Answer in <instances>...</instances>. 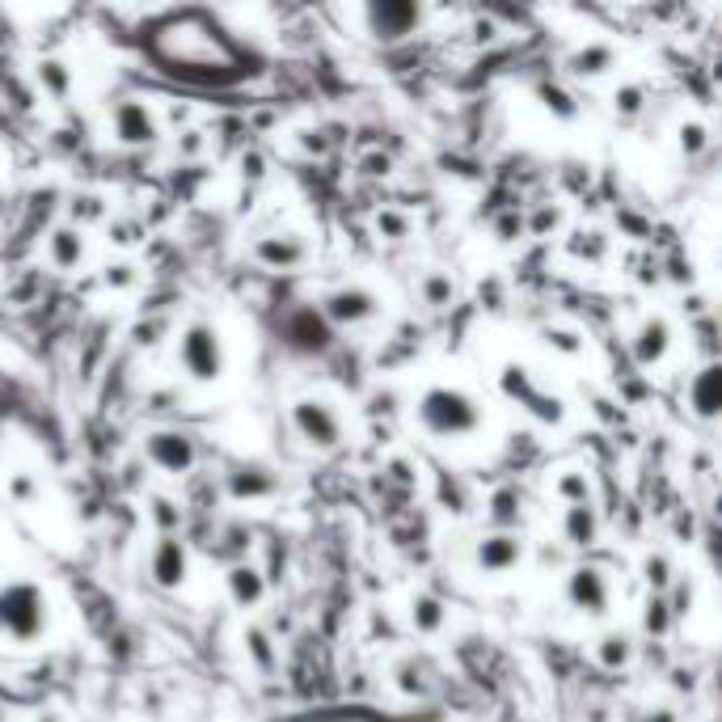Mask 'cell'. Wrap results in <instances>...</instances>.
I'll list each match as a JSON object with an SVG mask.
<instances>
[{
    "mask_svg": "<svg viewBox=\"0 0 722 722\" xmlns=\"http://www.w3.org/2000/svg\"><path fill=\"white\" fill-rule=\"evenodd\" d=\"M203 22H173L166 26L161 34H157V51L178 68H215V72H224V68H233V51L220 43L215 34L208 30H199Z\"/></svg>",
    "mask_w": 722,
    "mask_h": 722,
    "instance_id": "6da1fadb",
    "label": "cell"
}]
</instances>
